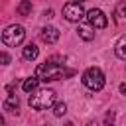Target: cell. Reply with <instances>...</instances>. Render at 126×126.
Instances as JSON below:
<instances>
[{"mask_svg": "<svg viewBox=\"0 0 126 126\" xmlns=\"http://www.w3.org/2000/svg\"><path fill=\"white\" fill-rule=\"evenodd\" d=\"M39 37H41L43 43H55V41L59 39V32H57V28H53V26H45V28H41V32H39Z\"/></svg>", "mask_w": 126, "mask_h": 126, "instance_id": "7", "label": "cell"}, {"mask_svg": "<svg viewBox=\"0 0 126 126\" xmlns=\"http://www.w3.org/2000/svg\"><path fill=\"white\" fill-rule=\"evenodd\" d=\"M37 83H39L37 77H30V79H26V81L22 83V89H24L26 93H33V91L37 89Z\"/></svg>", "mask_w": 126, "mask_h": 126, "instance_id": "11", "label": "cell"}, {"mask_svg": "<svg viewBox=\"0 0 126 126\" xmlns=\"http://www.w3.org/2000/svg\"><path fill=\"white\" fill-rule=\"evenodd\" d=\"M24 37H26V32H24V28L18 26V24L8 26V28L2 32V41H4L8 47H16V45H20V43L24 41Z\"/></svg>", "mask_w": 126, "mask_h": 126, "instance_id": "4", "label": "cell"}, {"mask_svg": "<svg viewBox=\"0 0 126 126\" xmlns=\"http://www.w3.org/2000/svg\"><path fill=\"white\" fill-rule=\"evenodd\" d=\"M4 110H8V112H16V114H18V110H20V100H18L16 94H10V96L4 100Z\"/></svg>", "mask_w": 126, "mask_h": 126, "instance_id": "8", "label": "cell"}, {"mask_svg": "<svg viewBox=\"0 0 126 126\" xmlns=\"http://www.w3.org/2000/svg\"><path fill=\"white\" fill-rule=\"evenodd\" d=\"M22 55H24V59H28V61H33V59L39 55V49H37L33 43H30V45H26V47H24Z\"/></svg>", "mask_w": 126, "mask_h": 126, "instance_id": "10", "label": "cell"}, {"mask_svg": "<svg viewBox=\"0 0 126 126\" xmlns=\"http://www.w3.org/2000/svg\"><path fill=\"white\" fill-rule=\"evenodd\" d=\"M77 33H79V37H83L85 41H91V39L94 37V32H91V28H79Z\"/></svg>", "mask_w": 126, "mask_h": 126, "instance_id": "13", "label": "cell"}, {"mask_svg": "<svg viewBox=\"0 0 126 126\" xmlns=\"http://www.w3.org/2000/svg\"><path fill=\"white\" fill-rule=\"evenodd\" d=\"M71 75H73L71 69H65L63 65L53 63V61H45V63L37 65V69H35V77L39 81H59V79L71 77Z\"/></svg>", "mask_w": 126, "mask_h": 126, "instance_id": "1", "label": "cell"}, {"mask_svg": "<svg viewBox=\"0 0 126 126\" xmlns=\"http://www.w3.org/2000/svg\"><path fill=\"white\" fill-rule=\"evenodd\" d=\"M104 124H106V126H114V112H112V110L104 116Z\"/></svg>", "mask_w": 126, "mask_h": 126, "instance_id": "15", "label": "cell"}, {"mask_svg": "<svg viewBox=\"0 0 126 126\" xmlns=\"http://www.w3.org/2000/svg\"><path fill=\"white\" fill-rule=\"evenodd\" d=\"M53 112H55V116H63V114L67 112V104H65V102H57L55 108H53Z\"/></svg>", "mask_w": 126, "mask_h": 126, "instance_id": "14", "label": "cell"}, {"mask_svg": "<svg viewBox=\"0 0 126 126\" xmlns=\"http://www.w3.org/2000/svg\"><path fill=\"white\" fill-rule=\"evenodd\" d=\"M63 16L69 22H81L83 18H87V12L83 10L81 2H67L63 6Z\"/></svg>", "mask_w": 126, "mask_h": 126, "instance_id": "5", "label": "cell"}, {"mask_svg": "<svg viewBox=\"0 0 126 126\" xmlns=\"http://www.w3.org/2000/svg\"><path fill=\"white\" fill-rule=\"evenodd\" d=\"M0 59H2V65H8L10 63V55L8 53H0Z\"/></svg>", "mask_w": 126, "mask_h": 126, "instance_id": "17", "label": "cell"}, {"mask_svg": "<svg viewBox=\"0 0 126 126\" xmlns=\"http://www.w3.org/2000/svg\"><path fill=\"white\" fill-rule=\"evenodd\" d=\"M16 12H18L20 16H28V14L32 12V2H30V0H22V2L18 4Z\"/></svg>", "mask_w": 126, "mask_h": 126, "instance_id": "12", "label": "cell"}, {"mask_svg": "<svg viewBox=\"0 0 126 126\" xmlns=\"http://www.w3.org/2000/svg\"><path fill=\"white\" fill-rule=\"evenodd\" d=\"M116 10H118V14H120L122 18H126V0H124V2H120Z\"/></svg>", "mask_w": 126, "mask_h": 126, "instance_id": "16", "label": "cell"}, {"mask_svg": "<svg viewBox=\"0 0 126 126\" xmlns=\"http://www.w3.org/2000/svg\"><path fill=\"white\" fill-rule=\"evenodd\" d=\"M87 126H96V124H94V122H89V124H87Z\"/></svg>", "mask_w": 126, "mask_h": 126, "instance_id": "19", "label": "cell"}, {"mask_svg": "<svg viewBox=\"0 0 126 126\" xmlns=\"http://www.w3.org/2000/svg\"><path fill=\"white\" fill-rule=\"evenodd\" d=\"M114 53H116L118 59L126 61V35H122V37L116 41V45H114Z\"/></svg>", "mask_w": 126, "mask_h": 126, "instance_id": "9", "label": "cell"}, {"mask_svg": "<svg viewBox=\"0 0 126 126\" xmlns=\"http://www.w3.org/2000/svg\"><path fill=\"white\" fill-rule=\"evenodd\" d=\"M93 28H96V30H104L106 26H108V20H106V16H104V12L102 10H98V8H91L89 12H87V18H85Z\"/></svg>", "mask_w": 126, "mask_h": 126, "instance_id": "6", "label": "cell"}, {"mask_svg": "<svg viewBox=\"0 0 126 126\" xmlns=\"http://www.w3.org/2000/svg\"><path fill=\"white\" fill-rule=\"evenodd\" d=\"M83 85L91 91H100L104 87V75L98 67H89L83 73Z\"/></svg>", "mask_w": 126, "mask_h": 126, "instance_id": "3", "label": "cell"}, {"mask_svg": "<svg viewBox=\"0 0 126 126\" xmlns=\"http://www.w3.org/2000/svg\"><path fill=\"white\" fill-rule=\"evenodd\" d=\"M120 93L126 96V83H122V85H120Z\"/></svg>", "mask_w": 126, "mask_h": 126, "instance_id": "18", "label": "cell"}, {"mask_svg": "<svg viewBox=\"0 0 126 126\" xmlns=\"http://www.w3.org/2000/svg\"><path fill=\"white\" fill-rule=\"evenodd\" d=\"M28 102H30L32 108L43 110V108H47V106H51V104L55 102V91H53V89H41V91L30 94Z\"/></svg>", "mask_w": 126, "mask_h": 126, "instance_id": "2", "label": "cell"}]
</instances>
